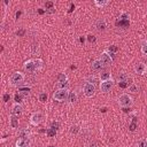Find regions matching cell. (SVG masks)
Instances as JSON below:
<instances>
[{
    "instance_id": "1",
    "label": "cell",
    "mask_w": 147,
    "mask_h": 147,
    "mask_svg": "<svg viewBox=\"0 0 147 147\" xmlns=\"http://www.w3.org/2000/svg\"><path fill=\"white\" fill-rule=\"evenodd\" d=\"M42 60L41 59H31V60H28L23 63V68L26 72H30V74H34L36 71L40 70L42 68Z\"/></svg>"
},
{
    "instance_id": "2",
    "label": "cell",
    "mask_w": 147,
    "mask_h": 147,
    "mask_svg": "<svg viewBox=\"0 0 147 147\" xmlns=\"http://www.w3.org/2000/svg\"><path fill=\"white\" fill-rule=\"evenodd\" d=\"M24 79H25V76H24L23 72H21V71H15V72L11 74V76H10V78H9V83H10L11 86H20V85L23 84Z\"/></svg>"
},
{
    "instance_id": "3",
    "label": "cell",
    "mask_w": 147,
    "mask_h": 147,
    "mask_svg": "<svg viewBox=\"0 0 147 147\" xmlns=\"http://www.w3.org/2000/svg\"><path fill=\"white\" fill-rule=\"evenodd\" d=\"M69 93H70V91L68 88H56L54 91V93H53V99L55 101L62 102L64 100H68Z\"/></svg>"
},
{
    "instance_id": "4",
    "label": "cell",
    "mask_w": 147,
    "mask_h": 147,
    "mask_svg": "<svg viewBox=\"0 0 147 147\" xmlns=\"http://www.w3.org/2000/svg\"><path fill=\"white\" fill-rule=\"evenodd\" d=\"M115 24H116V26H121V28H124V29L129 28V25H130V15H129L127 13L123 11V13L117 17Z\"/></svg>"
},
{
    "instance_id": "5",
    "label": "cell",
    "mask_w": 147,
    "mask_h": 147,
    "mask_svg": "<svg viewBox=\"0 0 147 147\" xmlns=\"http://www.w3.org/2000/svg\"><path fill=\"white\" fill-rule=\"evenodd\" d=\"M132 102H133V99H132L127 93H123V94H121V95L117 98V103H118V106L122 107V108H127V107H130V106L132 105Z\"/></svg>"
},
{
    "instance_id": "6",
    "label": "cell",
    "mask_w": 147,
    "mask_h": 147,
    "mask_svg": "<svg viewBox=\"0 0 147 147\" xmlns=\"http://www.w3.org/2000/svg\"><path fill=\"white\" fill-rule=\"evenodd\" d=\"M99 59L103 62L105 65H110L114 62V60H115V54L111 53V52H109L108 49H106V51H103L101 53V55H100Z\"/></svg>"
},
{
    "instance_id": "7",
    "label": "cell",
    "mask_w": 147,
    "mask_h": 147,
    "mask_svg": "<svg viewBox=\"0 0 147 147\" xmlns=\"http://www.w3.org/2000/svg\"><path fill=\"white\" fill-rule=\"evenodd\" d=\"M83 93H84V95L85 96H87V98H92L94 94H95V85L94 84H91V83H88V82H85L84 84H83Z\"/></svg>"
},
{
    "instance_id": "8",
    "label": "cell",
    "mask_w": 147,
    "mask_h": 147,
    "mask_svg": "<svg viewBox=\"0 0 147 147\" xmlns=\"http://www.w3.org/2000/svg\"><path fill=\"white\" fill-rule=\"evenodd\" d=\"M68 85H69L68 76L65 74H59L57 75V84H56V87L57 88H68Z\"/></svg>"
},
{
    "instance_id": "9",
    "label": "cell",
    "mask_w": 147,
    "mask_h": 147,
    "mask_svg": "<svg viewBox=\"0 0 147 147\" xmlns=\"http://www.w3.org/2000/svg\"><path fill=\"white\" fill-rule=\"evenodd\" d=\"M113 86H114V80H113V78L107 79V80H102V82L100 83V91H101L102 93H108V92L113 88Z\"/></svg>"
},
{
    "instance_id": "10",
    "label": "cell",
    "mask_w": 147,
    "mask_h": 147,
    "mask_svg": "<svg viewBox=\"0 0 147 147\" xmlns=\"http://www.w3.org/2000/svg\"><path fill=\"white\" fill-rule=\"evenodd\" d=\"M42 119H44L42 114H41L40 111H36V113H33V114L31 115V117H30V123H31L32 125L37 126V125H39V124L42 122Z\"/></svg>"
},
{
    "instance_id": "11",
    "label": "cell",
    "mask_w": 147,
    "mask_h": 147,
    "mask_svg": "<svg viewBox=\"0 0 147 147\" xmlns=\"http://www.w3.org/2000/svg\"><path fill=\"white\" fill-rule=\"evenodd\" d=\"M103 68H105V64H103V62H102L100 59H95V60L91 63V69H92L93 71L99 72V71H102Z\"/></svg>"
},
{
    "instance_id": "12",
    "label": "cell",
    "mask_w": 147,
    "mask_h": 147,
    "mask_svg": "<svg viewBox=\"0 0 147 147\" xmlns=\"http://www.w3.org/2000/svg\"><path fill=\"white\" fill-rule=\"evenodd\" d=\"M127 80H129V77H127V75L124 74V72L118 74V76H117V78H116V82H117V84H118L121 87H126Z\"/></svg>"
},
{
    "instance_id": "13",
    "label": "cell",
    "mask_w": 147,
    "mask_h": 147,
    "mask_svg": "<svg viewBox=\"0 0 147 147\" xmlns=\"http://www.w3.org/2000/svg\"><path fill=\"white\" fill-rule=\"evenodd\" d=\"M134 72L138 74V75H140V76L145 75V74L147 72V65H146L144 62H138V63H136V64H134Z\"/></svg>"
},
{
    "instance_id": "14",
    "label": "cell",
    "mask_w": 147,
    "mask_h": 147,
    "mask_svg": "<svg viewBox=\"0 0 147 147\" xmlns=\"http://www.w3.org/2000/svg\"><path fill=\"white\" fill-rule=\"evenodd\" d=\"M23 114V107H22V105L21 103H18V102H15L13 106H11V115H14V116H21Z\"/></svg>"
},
{
    "instance_id": "15",
    "label": "cell",
    "mask_w": 147,
    "mask_h": 147,
    "mask_svg": "<svg viewBox=\"0 0 147 147\" xmlns=\"http://www.w3.org/2000/svg\"><path fill=\"white\" fill-rule=\"evenodd\" d=\"M94 26H95V29H96L98 31L102 32V31H105L106 28H107V22H106L105 18H98V20L95 21V23H94Z\"/></svg>"
},
{
    "instance_id": "16",
    "label": "cell",
    "mask_w": 147,
    "mask_h": 147,
    "mask_svg": "<svg viewBox=\"0 0 147 147\" xmlns=\"http://www.w3.org/2000/svg\"><path fill=\"white\" fill-rule=\"evenodd\" d=\"M18 138H24V139H30L31 138V131L29 127H21L17 131Z\"/></svg>"
},
{
    "instance_id": "17",
    "label": "cell",
    "mask_w": 147,
    "mask_h": 147,
    "mask_svg": "<svg viewBox=\"0 0 147 147\" xmlns=\"http://www.w3.org/2000/svg\"><path fill=\"white\" fill-rule=\"evenodd\" d=\"M30 146V139L18 138L15 142V147H29Z\"/></svg>"
},
{
    "instance_id": "18",
    "label": "cell",
    "mask_w": 147,
    "mask_h": 147,
    "mask_svg": "<svg viewBox=\"0 0 147 147\" xmlns=\"http://www.w3.org/2000/svg\"><path fill=\"white\" fill-rule=\"evenodd\" d=\"M9 124L13 129H17L18 127V117L17 116H14V115H10L9 117Z\"/></svg>"
},
{
    "instance_id": "19",
    "label": "cell",
    "mask_w": 147,
    "mask_h": 147,
    "mask_svg": "<svg viewBox=\"0 0 147 147\" xmlns=\"http://www.w3.org/2000/svg\"><path fill=\"white\" fill-rule=\"evenodd\" d=\"M77 99H78V96H77V93H76V92H70V93H69L68 102H69L70 105H74V103L77 101Z\"/></svg>"
},
{
    "instance_id": "20",
    "label": "cell",
    "mask_w": 147,
    "mask_h": 147,
    "mask_svg": "<svg viewBox=\"0 0 147 147\" xmlns=\"http://www.w3.org/2000/svg\"><path fill=\"white\" fill-rule=\"evenodd\" d=\"M94 5H95L98 8H103V7H106L107 5H109V1H108V0H95V1H94Z\"/></svg>"
},
{
    "instance_id": "21",
    "label": "cell",
    "mask_w": 147,
    "mask_h": 147,
    "mask_svg": "<svg viewBox=\"0 0 147 147\" xmlns=\"http://www.w3.org/2000/svg\"><path fill=\"white\" fill-rule=\"evenodd\" d=\"M86 82H88V83H91V84H94V85H96V84H98V83L100 82V77H98V76H94V75H92V76L87 77Z\"/></svg>"
},
{
    "instance_id": "22",
    "label": "cell",
    "mask_w": 147,
    "mask_h": 147,
    "mask_svg": "<svg viewBox=\"0 0 147 147\" xmlns=\"http://www.w3.org/2000/svg\"><path fill=\"white\" fill-rule=\"evenodd\" d=\"M31 53H32V55H38L39 54V45L37 42H33L31 45Z\"/></svg>"
},
{
    "instance_id": "23",
    "label": "cell",
    "mask_w": 147,
    "mask_h": 147,
    "mask_svg": "<svg viewBox=\"0 0 147 147\" xmlns=\"http://www.w3.org/2000/svg\"><path fill=\"white\" fill-rule=\"evenodd\" d=\"M30 91H31V88H30V87H26V86H24V87H20V88H18V93L22 94V95H29Z\"/></svg>"
},
{
    "instance_id": "24",
    "label": "cell",
    "mask_w": 147,
    "mask_h": 147,
    "mask_svg": "<svg viewBox=\"0 0 147 147\" xmlns=\"http://www.w3.org/2000/svg\"><path fill=\"white\" fill-rule=\"evenodd\" d=\"M139 86L137 85V84H131L130 86H129V92L130 93H138L139 92Z\"/></svg>"
},
{
    "instance_id": "25",
    "label": "cell",
    "mask_w": 147,
    "mask_h": 147,
    "mask_svg": "<svg viewBox=\"0 0 147 147\" xmlns=\"http://www.w3.org/2000/svg\"><path fill=\"white\" fill-rule=\"evenodd\" d=\"M140 51H141V53H142L144 55L147 56V40H144V41L141 42V45H140Z\"/></svg>"
},
{
    "instance_id": "26",
    "label": "cell",
    "mask_w": 147,
    "mask_h": 147,
    "mask_svg": "<svg viewBox=\"0 0 147 147\" xmlns=\"http://www.w3.org/2000/svg\"><path fill=\"white\" fill-rule=\"evenodd\" d=\"M111 78V75L109 74V72H107V71H105V72H102V74H100V80L102 82V80H107V79H110Z\"/></svg>"
},
{
    "instance_id": "27",
    "label": "cell",
    "mask_w": 147,
    "mask_h": 147,
    "mask_svg": "<svg viewBox=\"0 0 147 147\" xmlns=\"http://www.w3.org/2000/svg\"><path fill=\"white\" fill-rule=\"evenodd\" d=\"M47 100H48V95H47V93L42 92V93H40V94H39V101H40V102L45 103Z\"/></svg>"
},
{
    "instance_id": "28",
    "label": "cell",
    "mask_w": 147,
    "mask_h": 147,
    "mask_svg": "<svg viewBox=\"0 0 147 147\" xmlns=\"http://www.w3.org/2000/svg\"><path fill=\"white\" fill-rule=\"evenodd\" d=\"M138 147H147V138H141L138 141Z\"/></svg>"
},
{
    "instance_id": "29",
    "label": "cell",
    "mask_w": 147,
    "mask_h": 147,
    "mask_svg": "<svg viewBox=\"0 0 147 147\" xmlns=\"http://www.w3.org/2000/svg\"><path fill=\"white\" fill-rule=\"evenodd\" d=\"M86 147H98V144L94 140H88L86 142Z\"/></svg>"
},
{
    "instance_id": "30",
    "label": "cell",
    "mask_w": 147,
    "mask_h": 147,
    "mask_svg": "<svg viewBox=\"0 0 147 147\" xmlns=\"http://www.w3.org/2000/svg\"><path fill=\"white\" fill-rule=\"evenodd\" d=\"M78 131H79V127H78L77 125H72V126L70 127V133H72V134H76Z\"/></svg>"
},
{
    "instance_id": "31",
    "label": "cell",
    "mask_w": 147,
    "mask_h": 147,
    "mask_svg": "<svg viewBox=\"0 0 147 147\" xmlns=\"http://www.w3.org/2000/svg\"><path fill=\"white\" fill-rule=\"evenodd\" d=\"M55 133H56V130H54V129H52V127H49V129L47 130V134H48L49 137L55 136Z\"/></svg>"
},
{
    "instance_id": "32",
    "label": "cell",
    "mask_w": 147,
    "mask_h": 147,
    "mask_svg": "<svg viewBox=\"0 0 147 147\" xmlns=\"http://www.w3.org/2000/svg\"><path fill=\"white\" fill-rule=\"evenodd\" d=\"M51 127L54 129V130H57V129L60 127V123H59V122H53L52 125H51Z\"/></svg>"
},
{
    "instance_id": "33",
    "label": "cell",
    "mask_w": 147,
    "mask_h": 147,
    "mask_svg": "<svg viewBox=\"0 0 147 147\" xmlns=\"http://www.w3.org/2000/svg\"><path fill=\"white\" fill-rule=\"evenodd\" d=\"M21 99H22V94H20V93H16V94H15V101L20 103Z\"/></svg>"
},
{
    "instance_id": "34",
    "label": "cell",
    "mask_w": 147,
    "mask_h": 147,
    "mask_svg": "<svg viewBox=\"0 0 147 147\" xmlns=\"http://www.w3.org/2000/svg\"><path fill=\"white\" fill-rule=\"evenodd\" d=\"M24 32H25V31H24L23 29H21V30H17V31H16V34H17V36H23Z\"/></svg>"
},
{
    "instance_id": "35",
    "label": "cell",
    "mask_w": 147,
    "mask_h": 147,
    "mask_svg": "<svg viewBox=\"0 0 147 147\" xmlns=\"http://www.w3.org/2000/svg\"><path fill=\"white\" fill-rule=\"evenodd\" d=\"M108 51H109V52H111V53H115V52L117 51V47L111 46V47H109V48H108Z\"/></svg>"
},
{
    "instance_id": "36",
    "label": "cell",
    "mask_w": 147,
    "mask_h": 147,
    "mask_svg": "<svg viewBox=\"0 0 147 147\" xmlns=\"http://www.w3.org/2000/svg\"><path fill=\"white\" fill-rule=\"evenodd\" d=\"M88 40H90L91 42H93V41H95V37H94V36H88Z\"/></svg>"
},
{
    "instance_id": "37",
    "label": "cell",
    "mask_w": 147,
    "mask_h": 147,
    "mask_svg": "<svg viewBox=\"0 0 147 147\" xmlns=\"http://www.w3.org/2000/svg\"><path fill=\"white\" fill-rule=\"evenodd\" d=\"M8 100H9V94H5V95H3V101L7 102Z\"/></svg>"
},
{
    "instance_id": "38",
    "label": "cell",
    "mask_w": 147,
    "mask_h": 147,
    "mask_svg": "<svg viewBox=\"0 0 147 147\" xmlns=\"http://www.w3.org/2000/svg\"><path fill=\"white\" fill-rule=\"evenodd\" d=\"M130 130H131V131H134V130H136V124H134V123H132V124L130 125Z\"/></svg>"
},
{
    "instance_id": "39",
    "label": "cell",
    "mask_w": 147,
    "mask_h": 147,
    "mask_svg": "<svg viewBox=\"0 0 147 147\" xmlns=\"http://www.w3.org/2000/svg\"><path fill=\"white\" fill-rule=\"evenodd\" d=\"M48 147H55V146H48Z\"/></svg>"
}]
</instances>
